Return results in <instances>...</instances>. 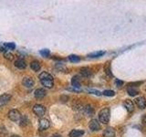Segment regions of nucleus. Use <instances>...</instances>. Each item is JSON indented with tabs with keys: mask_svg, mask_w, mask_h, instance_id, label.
Listing matches in <instances>:
<instances>
[{
	"mask_svg": "<svg viewBox=\"0 0 146 137\" xmlns=\"http://www.w3.org/2000/svg\"><path fill=\"white\" fill-rule=\"evenodd\" d=\"M0 51H5V49H4V48H3V47L0 48Z\"/></svg>",
	"mask_w": 146,
	"mask_h": 137,
	"instance_id": "nucleus-33",
	"label": "nucleus"
},
{
	"mask_svg": "<svg viewBox=\"0 0 146 137\" xmlns=\"http://www.w3.org/2000/svg\"><path fill=\"white\" fill-rule=\"evenodd\" d=\"M84 134V131L83 130H77V129H74L72 130L68 136L70 137H81L82 135Z\"/></svg>",
	"mask_w": 146,
	"mask_h": 137,
	"instance_id": "nucleus-15",
	"label": "nucleus"
},
{
	"mask_svg": "<svg viewBox=\"0 0 146 137\" xmlns=\"http://www.w3.org/2000/svg\"><path fill=\"white\" fill-rule=\"evenodd\" d=\"M102 94L105 95V96H110V97H112V96L115 95V92H114L113 90H104L103 92H102Z\"/></svg>",
	"mask_w": 146,
	"mask_h": 137,
	"instance_id": "nucleus-25",
	"label": "nucleus"
},
{
	"mask_svg": "<svg viewBox=\"0 0 146 137\" xmlns=\"http://www.w3.org/2000/svg\"><path fill=\"white\" fill-rule=\"evenodd\" d=\"M135 103L140 109L143 110L146 108V99L143 97V96H141V97L136 98L135 100Z\"/></svg>",
	"mask_w": 146,
	"mask_h": 137,
	"instance_id": "nucleus-6",
	"label": "nucleus"
},
{
	"mask_svg": "<svg viewBox=\"0 0 146 137\" xmlns=\"http://www.w3.org/2000/svg\"><path fill=\"white\" fill-rule=\"evenodd\" d=\"M51 137H62L61 135H59V134H54V135H52Z\"/></svg>",
	"mask_w": 146,
	"mask_h": 137,
	"instance_id": "nucleus-31",
	"label": "nucleus"
},
{
	"mask_svg": "<svg viewBox=\"0 0 146 137\" xmlns=\"http://www.w3.org/2000/svg\"><path fill=\"white\" fill-rule=\"evenodd\" d=\"M115 83H116V85H117L118 87H121V86L123 85V81H121V80H115Z\"/></svg>",
	"mask_w": 146,
	"mask_h": 137,
	"instance_id": "nucleus-28",
	"label": "nucleus"
},
{
	"mask_svg": "<svg viewBox=\"0 0 146 137\" xmlns=\"http://www.w3.org/2000/svg\"><path fill=\"white\" fill-rule=\"evenodd\" d=\"M90 92L93 93V94H96V95H100V94H102L100 92H99V91H97V90H90Z\"/></svg>",
	"mask_w": 146,
	"mask_h": 137,
	"instance_id": "nucleus-29",
	"label": "nucleus"
},
{
	"mask_svg": "<svg viewBox=\"0 0 146 137\" xmlns=\"http://www.w3.org/2000/svg\"><path fill=\"white\" fill-rule=\"evenodd\" d=\"M105 54L104 51H96V52H92L88 55L89 58H99V57H102Z\"/></svg>",
	"mask_w": 146,
	"mask_h": 137,
	"instance_id": "nucleus-20",
	"label": "nucleus"
},
{
	"mask_svg": "<svg viewBox=\"0 0 146 137\" xmlns=\"http://www.w3.org/2000/svg\"><path fill=\"white\" fill-rule=\"evenodd\" d=\"M22 84L25 87H27V88H32L35 84V81L30 77H25L22 80Z\"/></svg>",
	"mask_w": 146,
	"mask_h": 137,
	"instance_id": "nucleus-8",
	"label": "nucleus"
},
{
	"mask_svg": "<svg viewBox=\"0 0 146 137\" xmlns=\"http://www.w3.org/2000/svg\"><path fill=\"white\" fill-rule=\"evenodd\" d=\"M68 59H70L71 62H79L80 59L79 56H77V55H70V56H68Z\"/></svg>",
	"mask_w": 146,
	"mask_h": 137,
	"instance_id": "nucleus-23",
	"label": "nucleus"
},
{
	"mask_svg": "<svg viewBox=\"0 0 146 137\" xmlns=\"http://www.w3.org/2000/svg\"><path fill=\"white\" fill-rule=\"evenodd\" d=\"M21 116L22 115L17 110H11V111L8 112V118L13 122H19Z\"/></svg>",
	"mask_w": 146,
	"mask_h": 137,
	"instance_id": "nucleus-4",
	"label": "nucleus"
},
{
	"mask_svg": "<svg viewBox=\"0 0 146 137\" xmlns=\"http://www.w3.org/2000/svg\"><path fill=\"white\" fill-rule=\"evenodd\" d=\"M104 137H115V131L112 127H108L103 132Z\"/></svg>",
	"mask_w": 146,
	"mask_h": 137,
	"instance_id": "nucleus-11",
	"label": "nucleus"
},
{
	"mask_svg": "<svg viewBox=\"0 0 146 137\" xmlns=\"http://www.w3.org/2000/svg\"><path fill=\"white\" fill-rule=\"evenodd\" d=\"M83 112L87 114L88 116H90L92 115L94 111H93V108L90 106V105H85V106L83 107Z\"/></svg>",
	"mask_w": 146,
	"mask_h": 137,
	"instance_id": "nucleus-17",
	"label": "nucleus"
},
{
	"mask_svg": "<svg viewBox=\"0 0 146 137\" xmlns=\"http://www.w3.org/2000/svg\"><path fill=\"white\" fill-rule=\"evenodd\" d=\"M110 117H111V111H110L109 108H104L99 112V120L104 124H107L109 122Z\"/></svg>",
	"mask_w": 146,
	"mask_h": 137,
	"instance_id": "nucleus-2",
	"label": "nucleus"
},
{
	"mask_svg": "<svg viewBox=\"0 0 146 137\" xmlns=\"http://www.w3.org/2000/svg\"><path fill=\"white\" fill-rule=\"evenodd\" d=\"M89 127H90V129L91 131H99L100 130V122L96 120V119H92L90 123H89Z\"/></svg>",
	"mask_w": 146,
	"mask_h": 137,
	"instance_id": "nucleus-7",
	"label": "nucleus"
},
{
	"mask_svg": "<svg viewBox=\"0 0 146 137\" xmlns=\"http://www.w3.org/2000/svg\"><path fill=\"white\" fill-rule=\"evenodd\" d=\"M10 137H20L19 135H17V134H14V135H11Z\"/></svg>",
	"mask_w": 146,
	"mask_h": 137,
	"instance_id": "nucleus-32",
	"label": "nucleus"
},
{
	"mask_svg": "<svg viewBox=\"0 0 146 137\" xmlns=\"http://www.w3.org/2000/svg\"><path fill=\"white\" fill-rule=\"evenodd\" d=\"M5 47L7 48V49H15L16 45L14 44V43H12V42H10V43H7L6 45H5Z\"/></svg>",
	"mask_w": 146,
	"mask_h": 137,
	"instance_id": "nucleus-27",
	"label": "nucleus"
},
{
	"mask_svg": "<svg viewBox=\"0 0 146 137\" xmlns=\"http://www.w3.org/2000/svg\"><path fill=\"white\" fill-rule=\"evenodd\" d=\"M71 84L75 88H80V79L78 76H74L71 80Z\"/></svg>",
	"mask_w": 146,
	"mask_h": 137,
	"instance_id": "nucleus-16",
	"label": "nucleus"
},
{
	"mask_svg": "<svg viewBox=\"0 0 146 137\" xmlns=\"http://www.w3.org/2000/svg\"><path fill=\"white\" fill-rule=\"evenodd\" d=\"M27 123H29V120H27V116H21L20 120H19V125L24 127L26 126Z\"/></svg>",
	"mask_w": 146,
	"mask_h": 137,
	"instance_id": "nucleus-21",
	"label": "nucleus"
},
{
	"mask_svg": "<svg viewBox=\"0 0 146 137\" xmlns=\"http://www.w3.org/2000/svg\"><path fill=\"white\" fill-rule=\"evenodd\" d=\"M141 122H143V123L144 125H146V114L143 117V119H141Z\"/></svg>",
	"mask_w": 146,
	"mask_h": 137,
	"instance_id": "nucleus-30",
	"label": "nucleus"
},
{
	"mask_svg": "<svg viewBox=\"0 0 146 137\" xmlns=\"http://www.w3.org/2000/svg\"><path fill=\"white\" fill-rule=\"evenodd\" d=\"M40 54L42 55L43 57H48V55H49V50L48 49H42V50H40Z\"/></svg>",
	"mask_w": 146,
	"mask_h": 137,
	"instance_id": "nucleus-26",
	"label": "nucleus"
},
{
	"mask_svg": "<svg viewBox=\"0 0 146 137\" xmlns=\"http://www.w3.org/2000/svg\"><path fill=\"white\" fill-rule=\"evenodd\" d=\"M33 112L36 116L42 117L46 112V108L45 106H43V105H41V104H36L33 107Z\"/></svg>",
	"mask_w": 146,
	"mask_h": 137,
	"instance_id": "nucleus-3",
	"label": "nucleus"
},
{
	"mask_svg": "<svg viewBox=\"0 0 146 137\" xmlns=\"http://www.w3.org/2000/svg\"><path fill=\"white\" fill-rule=\"evenodd\" d=\"M12 96L10 94L5 93L0 96V107H3L4 105H6L9 102V100H11Z\"/></svg>",
	"mask_w": 146,
	"mask_h": 137,
	"instance_id": "nucleus-5",
	"label": "nucleus"
},
{
	"mask_svg": "<svg viewBox=\"0 0 146 137\" xmlns=\"http://www.w3.org/2000/svg\"><path fill=\"white\" fill-rule=\"evenodd\" d=\"M127 91H128V93H129V95H131V96H135V95H137V94L139 93L138 90L135 89L134 87H132V86L128 87Z\"/></svg>",
	"mask_w": 146,
	"mask_h": 137,
	"instance_id": "nucleus-19",
	"label": "nucleus"
},
{
	"mask_svg": "<svg viewBox=\"0 0 146 137\" xmlns=\"http://www.w3.org/2000/svg\"><path fill=\"white\" fill-rule=\"evenodd\" d=\"M38 78H39V80L41 82V84H42L44 87H46V88L51 89L53 87L54 80H53V77L50 75L49 73L43 71L39 74Z\"/></svg>",
	"mask_w": 146,
	"mask_h": 137,
	"instance_id": "nucleus-1",
	"label": "nucleus"
},
{
	"mask_svg": "<svg viewBox=\"0 0 146 137\" xmlns=\"http://www.w3.org/2000/svg\"><path fill=\"white\" fill-rule=\"evenodd\" d=\"M104 70H105V72H106V74H107L108 76L112 77V73H111V65H110V63H109V62L106 63V65H105V67H104Z\"/></svg>",
	"mask_w": 146,
	"mask_h": 137,
	"instance_id": "nucleus-22",
	"label": "nucleus"
},
{
	"mask_svg": "<svg viewBox=\"0 0 146 137\" xmlns=\"http://www.w3.org/2000/svg\"><path fill=\"white\" fill-rule=\"evenodd\" d=\"M4 57H5V59H7V61H13V59H14L13 54L10 53V52H5L4 53Z\"/></svg>",
	"mask_w": 146,
	"mask_h": 137,
	"instance_id": "nucleus-24",
	"label": "nucleus"
},
{
	"mask_svg": "<svg viewBox=\"0 0 146 137\" xmlns=\"http://www.w3.org/2000/svg\"><path fill=\"white\" fill-rule=\"evenodd\" d=\"M124 106L128 112H132L134 111V103L131 102V100H126L124 102Z\"/></svg>",
	"mask_w": 146,
	"mask_h": 137,
	"instance_id": "nucleus-12",
	"label": "nucleus"
},
{
	"mask_svg": "<svg viewBox=\"0 0 146 137\" xmlns=\"http://www.w3.org/2000/svg\"><path fill=\"white\" fill-rule=\"evenodd\" d=\"M15 66L17 68H19V70H24V68H26V67H27V63H26V61H24V59H18L15 61Z\"/></svg>",
	"mask_w": 146,
	"mask_h": 137,
	"instance_id": "nucleus-13",
	"label": "nucleus"
},
{
	"mask_svg": "<svg viewBox=\"0 0 146 137\" xmlns=\"http://www.w3.org/2000/svg\"><path fill=\"white\" fill-rule=\"evenodd\" d=\"M34 94H35V97L36 99H42V98H44L45 96H46L47 92H46V90L44 89H36L35 90Z\"/></svg>",
	"mask_w": 146,
	"mask_h": 137,
	"instance_id": "nucleus-14",
	"label": "nucleus"
},
{
	"mask_svg": "<svg viewBox=\"0 0 146 137\" xmlns=\"http://www.w3.org/2000/svg\"><path fill=\"white\" fill-rule=\"evenodd\" d=\"M50 126V122L48 119H41L39 121V130H47L48 128Z\"/></svg>",
	"mask_w": 146,
	"mask_h": 137,
	"instance_id": "nucleus-9",
	"label": "nucleus"
},
{
	"mask_svg": "<svg viewBox=\"0 0 146 137\" xmlns=\"http://www.w3.org/2000/svg\"><path fill=\"white\" fill-rule=\"evenodd\" d=\"M80 71V74L85 78H90L91 76V74H92V71H91V70L88 67L81 68Z\"/></svg>",
	"mask_w": 146,
	"mask_h": 137,
	"instance_id": "nucleus-10",
	"label": "nucleus"
},
{
	"mask_svg": "<svg viewBox=\"0 0 146 137\" xmlns=\"http://www.w3.org/2000/svg\"><path fill=\"white\" fill-rule=\"evenodd\" d=\"M30 68L34 71H38L40 70V63L38 61H34L30 63Z\"/></svg>",
	"mask_w": 146,
	"mask_h": 137,
	"instance_id": "nucleus-18",
	"label": "nucleus"
}]
</instances>
